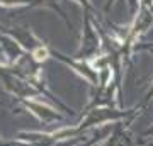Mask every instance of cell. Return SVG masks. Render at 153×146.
<instances>
[{"mask_svg": "<svg viewBox=\"0 0 153 146\" xmlns=\"http://www.w3.org/2000/svg\"><path fill=\"white\" fill-rule=\"evenodd\" d=\"M36 58H38V60L46 58V49H38V51H36Z\"/></svg>", "mask_w": 153, "mask_h": 146, "instance_id": "6da1fadb", "label": "cell"}]
</instances>
